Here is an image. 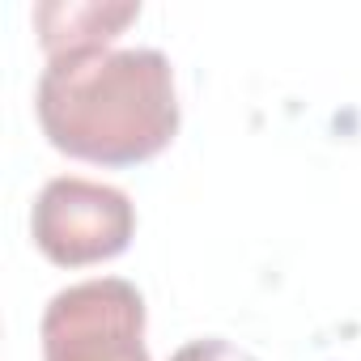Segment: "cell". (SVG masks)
<instances>
[{
    "mask_svg": "<svg viewBox=\"0 0 361 361\" xmlns=\"http://www.w3.org/2000/svg\"><path fill=\"white\" fill-rule=\"evenodd\" d=\"M136 18V0H43L35 5V30L47 60L106 51Z\"/></svg>",
    "mask_w": 361,
    "mask_h": 361,
    "instance_id": "4",
    "label": "cell"
},
{
    "mask_svg": "<svg viewBox=\"0 0 361 361\" xmlns=\"http://www.w3.org/2000/svg\"><path fill=\"white\" fill-rule=\"evenodd\" d=\"M43 361H149L145 298L123 276L60 289L39 323Z\"/></svg>",
    "mask_w": 361,
    "mask_h": 361,
    "instance_id": "2",
    "label": "cell"
},
{
    "mask_svg": "<svg viewBox=\"0 0 361 361\" xmlns=\"http://www.w3.org/2000/svg\"><path fill=\"white\" fill-rule=\"evenodd\" d=\"M30 234H35V247L56 268H90L128 251L136 234V209L128 192L111 183L60 174V178H47L35 200Z\"/></svg>",
    "mask_w": 361,
    "mask_h": 361,
    "instance_id": "3",
    "label": "cell"
},
{
    "mask_svg": "<svg viewBox=\"0 0 361 361\" xmlns=\"http://www.w3.org/2000/svg\"><path fill=\"white\" fill-rule=\"evenodd\" d=\"M35 111L60 153L98 166H140L178 132L174 68L157 47L60 56L39 77Z\"/></svg>",
    "mask_w": 361,
    "mask_h": 361,
    "instance_id": "1",
    "label": "cell"
},
{
    "mask_svg": "<svg viewBox=\"0 0 361 361\" xmlns=\"http://www.w3.org/2000/svg\"><path fill=\"white\" fill-rule=\"evenodd\" d=\"M170 361H259V357H251L247 348H238L221 336H204V340H188L183 348H174Z\"/></svg>",
    "mask_w": 361,
    "mask_h": 361,
    "instance_id": "5",
    "label": "cell"
}]
</instances>
